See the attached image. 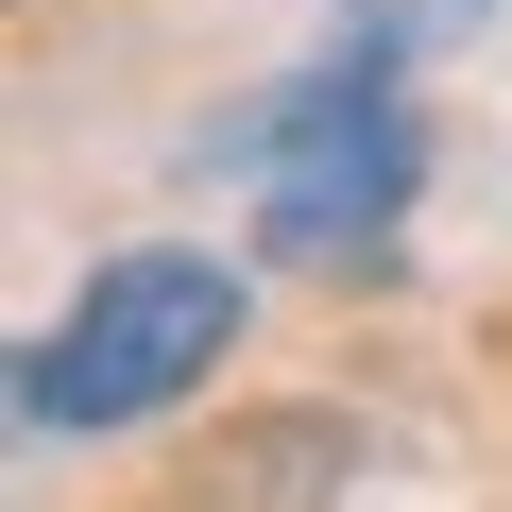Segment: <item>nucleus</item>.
<instances>
[{"label": "nucleus", "mask_w": 512, "mask_h": 512, "mask_svg": "<svg viewBox=\"0 0 512 512\" xmlns=\"http://www.w3.org/2000/svg\"><path fill=\"white\" fill-rule=\"evenodd\" d=\"M359 18V52H444V35H478V0H342Z\"/></svg>", "instance_id": "obj_3"}, {"label": "nucleus", "mask_w": 512, "mask_h": 512, "mask_svg": "<svg viewBox=\"0 0 512 512\" xmlns=\"http://www.w3.org/2000/svg\"><path fill=\"white\" fill-rule=\"evenodd\" d=\"M222 342H239V274H222V256H188V239L103 256L86 308L52 342H18V427H137V410L205 393Z\"/></svg>", "instance_id": "obj_1"}, {"label": "nucleus", "mask_w": 512, "mask_h": 512, "mask_svg": "<svg viewBox=\"0 0 512 512\" xmlns=\"http://www.w3.org/2000/svg\"><path fill=\"white\" fill-rule=\"evenodd\" d=\"M274 239L291 256H359L410 188H427V120H410V86H393V52H342V69H308L291 103H274Z\"/></svg>", "instance_id": "obj_2"}]
</instances>
